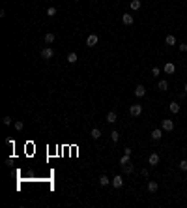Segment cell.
Returning a JSON list of instances; mask_svg holds the SVG:
<instances>
[{
  "label": "cell",
  "mask_w": 187,
  "mask_h": 208,
  "mask_svg": "<svg viewBox=\"0 0 187 208\" xmlns=\"http://www.w3.org/2000/svg\"><path fill=\"white\" fill-rule=\"evenodd\" d=\"M129 113H131V116H140V113H142V105H138V103L131 105V107H129Z\"/></svg>",
  "instance_id": "cell-1"
},
{
  "label": "cell",
  "mask_w": 187,
  "mask_h": 208,
  "mask_svg": "<svg viewBox=\"0 0 187 208\" xmlns=\"http://www.w3.org/2000/svg\"><path fill=\"white\" fill-rule=\"evenodd\" d=\"M53 56H54V51L51 49V47H43V49H41V58L49 60V58H53Z\"/></svg>",
  "instance_id": "cell-2"
},
{
  "label": "cell",
  "mask_w": 187,
  "mask_h": 208,
  "mask_svg": "<svg viewBox=\"0 0 187 208\" xmlns=\"http://www.w3.org/2000/svg\"><path fill=\"white\" fill-rule=\"evenodd\" d=\"M161 127H163L165 131H172L174 129V122H172V120H169V118H165V120L161 122Z\"/></svg>",
  "instance_id": "cell-3"
},
{
  "label": "cell",
  "mask_w": 187,
  "mask_h": 208,
  "mask_svg": "<svg viewBox=\"0 0 187 208\" xmlns=\"http://www.w3.org/2000/svg\"><path fill=\"white\" fill-rule=\"evenodd\" d=\"M97 40H99V38L95 36V34H90V36L86 38V45H88V47H95V45H97Z\"/></svg>",
  "instance_id": "cell-4"
},
{
  "label": "cell",
  "mask_w": 187,
  "mask_h": 208,
  "mask_svg": "<svg viewBox=\"0 0 187 208\" xmlns=\"http://www.w3.org/2000/svg\"><path fill=\"white\" fill-rule=\"evenodd\" d=\"M111 184H112V188H116V190H118V188H122V186H124V178H122V176H114L111 180Z\"/></svg>",
  "instance_id": "cell-5"
},
{
  "label": "cell",
  "mask_w": 187,
  "mask_h": 208,
  "mask_svg": "<svg viewBox=\"0 0 187 208\" xmlns=\"http://www.w3.org/2000/svg\"><path fill=\"white\" fill-rule=\"evenodd\" d=\"M135 96H137V98H142V96H146V88H144L142 85H137V88H135Z\"/></svg>",
  "instance_id": "cell-6"
},
{
  "label": "cell",
  "mask_w": 187,
  "mask_h": 208,
  "mask_svg": "<svg viewBox=\"0 0 187 208\" xmlns=\"http://www.w3.org/2000/svg\"><path fill=\"white\" fill-rule=\"evenodd\" d=\"M122 21H124V24L129 26V24H133V15H131V13H124V15H122Z\"/></svg>",
  "instance_id": "cell-7"
},
{
  "label": "cell",
  "mask_w": 187,
  "mask_h": 208,
  "mask_svg": "<svg viewBox=\"0 0 187 208\" xmlns=\"http://www.w3.org/2000/svg\"><path fill=\"white\" fill-rule=\"evenodd\" d=\"M174 71H176V66H174L172 62H167V64H165V73H169V75H172Z\"/></svg>",
  "instance_id": "cell-8"
},
{
  "label": "cell",
  "mask_w": 187,
  "mask_h": 208,
  "mask_svg": "<svg viewBox=\"0 0 187 208\" xmlns=\"http://www.w3.org/2000/svg\"><path fill=\"white\" fill-rule=\"evenodd\" d=\"M157 88H159L161 92H167V90H169V83H167L165 79H161V81H159V85H157Z\"/></svg>",
  "instance_id": "cell-9"
},
{
  "label": "cell",
  "mask_w": 187,
  "mask_h": 208,
  "mask_svg": "<svg viewBox=\"0 0 187 208\" xmlns=\"http://www.w3.org/2000/svg\"><path fill=\"white\" fill-rule=\"evenodd\" d=\"M148 163H150V165H157V163H159V154H151L150 158H148Z\"/></svg>",
  "instance_id": "cell-10"
},
{
  "label": "cell",
  "mask_w": 187,
  "mask_h": 208,
  "mask_svg": "<svg viewBox=\"0 0 187 208\" xmlns=\"http://www.w3.org/2000/svg\"><path fill=\"white\" fill-rule=\"evenodd\" d=\"M116 118H118V116H116V111H111V113L107 114V122H109V124H114Z\"/></svg>",
  "instance_id": "cell-11"
},
{
  "label": "cell",
  "mask_w": 187,
  "mask_h": 208,
  "mask_svg": "<svg viewBox=\"0 0 187 208\" xmlns=\"http://www.w3.org/2000/svg\"><path fill=\"white\" fill-rule=\"evenodd\" d=\"M161 137H163V131H161V129H153V131H151V139H153V141H159Z\"/></svg>",
  "instance_id": "cell-12"
},
{
  "label": "cell",
  "mask_w": 187,
  "mask_h": 208,
  "mask_svg": "<svg viewBox=\"0 0 187 208\" xmlns=\"http://www.w3.org/2000/svg\"><path fill=\"white\" fill-rule=\"evenodd\" d=\"M169 109H170V113H174V114H178V113H180V105L176 103V101H172V103L169 105Z\"/></svg>",
  "instance_id": "cell-13"
},
{
  "label": "cell",
  "mask_w": 187,
  "mask_h": 208,
  "mask_svg": "<svg viewBox=\"0 0 187 208\" xmlns=\"http://www.w3.org/2000/svg\"><path fill=\"white\" fill-rule=\"evenodd\" d=\"M157 188H159V186H157V182H148V191H150V193H155Z\"/></svg>",
  "instance_id": "cell-14"
},
{
  "label": "cell",
  "mask_w": 187,
  "mask_h": 208,
  "mask_svg": "<svg viewBox=\"0 0 187 208\" xmlns=\"http://www.w3.org/2000/svg\"><path fill=\"white\" fill-rule=\"evenodd\" d=\"M127 163H131V156L124 154V156L120 158V165H127Z\"/></svg>",
  "instance_id": "cell-15"
},
{
  "label": "cell",
  "mask_w": 187,
  "mask_h": 208,
  "mask_svg": "<svg viewBox=\"0 0 187 208\" xmlns=\"http://www.w3.org/2000/svg\"><path fill=\"white\" fill-rule=\"evenodd\" d=\"M77 58H79V56H77V53H69V54H67V62H69V64H75Z\"/></svg>",
  "instance_id": "cell-16"
},
{
  "label": "cell",
  "mask_w": 187,
  "mask_h": 208,
  "mask_svg": "<svg viewBox=\"0 0 187 208\" xmlns=\"http://www.w3.org/2000/svg\"><path fill=\"white\" fill-rule=\"evenodd\" d=\"M122 169H124L125 174H131V172L135 171V167H133V165H129V163H127V165H122Z\"/></svg>",
  "instance_id": "cell-17"
},
{
  "label": "cell",
  "mask_w": 187,
  "mask_h": 208,
  "mask_svg": "<svg viewBox=\"0 0 187 208\" xmlns=\"http://www.w3.org/2000/svg\"><path fill=\"white\" fill-rule=\"evenodd\" d=\"M90 135H92V139H99V137H101V131H99L97 127H94V129L90 131Z\"/></svg>",
  "instance_id": "cell-18"
},
{
  "label": "cell",
  "mask_w": 187,
  "mask_h": 208,
  "mask_svg": "<svg viewBox=\"0 0 187 208\" xmlns=\"http://www.w3.org/2000/svg\"><path fill=\"white\" fill-rule=\"evenodd\" d=\"M165 41H167V45H176V38H174V36H170V34L165 38Z\"/></svg>",
  "instance_id": "cell-19"
},
{
  "label": "cell",
  "mask_w": 187,
  "mask_h": 208,
  "mask_svg": "<svg viewBox=\"0 0 187 208\" xmlns=\"http://www.w3.org/2000/svg\"><path fill=\"white\" fill-rule=\"evenodd\" d=\"M131 9H140V0H131Z\"/></svg>",
  "instance_id": "cell-20"
},
{
  "label": "cell",
  "mask_w": 187,
  "mask_h": 208,
  "mask_svg": "<svg viewBox=\"0 0 187 208\" xmlns=\"http://www.w3.org/2000/svg\"><path fill=\"white\" fill-rule=\"evenodd\" d=\"M99 184H101V186H109V184H111V180H109L105 174H101V178H99Z\"/></svg>",
  "instance_id": "cell-21"
},
{
  "label": "cell",
  "mask_w": 187,
  "mask_h": 208,
  "mask_svg": "<svg viewBox=\"0 0 187 208\" xmlns=\"http://www.w3.org/2000/svg\"><path fill=\"white\" fill-rule=\"evenodd\" d=\"M54 40H56V36H54V34H47V36H45V43H53Z\"/></svg>",
  "instance_id": "cell-22"
},
{
  "label": "cell",
  "mask_w": 187,
  "mask_h": 208,
  "mask_svg": "<svg viewBox=\"0 0 187 208\" xmlns=\"http://www.w3.org/2000/svg\"><path fill=\"white\" fill-rule=\"evenodd\" d=\"M111 139H112V143H118V141H120V135H118V131H112V133H111Z\"/></svg>",
  "instance_id": "cell-23"
},
{
  "label": "cell",
  "mask_w": 187,
  "mask_h": 208,
  "mask_svg": "<svg viewBox=\"0 0 187 208\" xmlns=\"http://www.w3.org/2000/svg\"><path fill=\"white\" fill-rule=\"evenodd\" d=\"M47 15H49V17H54V15H56V8H53V6H51V8L47 9Z\"/></svg>",
  "instance_id": "cell-24"
},
{
  "label": "cell",
  "mask_w": 187,
  "mask_h": 208,
  "mask_svg": "<svg viewBox=\"0 0 187 208\" xmlns=\"http://www.w3.org/2000/svg\"><path fill=\"white\" fill-rule=\"evenodd\" d=\"M180 169H182V171H187V159H182V161H180Z\"/></svg>",
  "instance_id": "cell-25"
},
{
  "label": "cell",
  "mask_w": 187,
  "mask_h": 208,
  "mask_svg": "<svg viewBox=\"0 0 187 208\" xmlns=\"http://www.w3.org/2000/svg\"><path fill=\"white\" fill-rule=\"evenodd\" d=\"M22 126H24V124H22L21 120H17V122H15V129H19V131H21V129H22Z\"/></svg>",
  "instance_id": "cell-26"
},
{
  "label": "cell",
  "mask_w": 187,
  "mask_h": 208,
  "mask_svg": "<svg viewBox=\"0 0 187 208\" xmlns=\"http://www.w3.org/2000/svg\"><path fill=\"white\" fill-rule=\"evenodd\" d=\"M2 122H4L6 126H9V124H11V118H9V116H4V118H2Z\"/></svg>",
  "instance_id": "cell-27"
},
{
  "label": "cell",
  "mask_w": 187,
  "mask_h": 208,
  "mask_svg": "<svg viewBox=\"0 0 187 208\" xmlns=\"http://www.w3.org/2000/svg\"><path fill=\"white\" fill-rule=\"evenodd\" d=\"M159 68H153V69H151V75H153V77H157V75H159Z\"/></svg>",
  "instance_id": "cell-28"
},
{
  "label": "cell",
  "mask_w": 187,
  "mask_h": 208,
  "mask_svg": "<svg viewBox=\"0 0 187 208\" xmlns=\"http://www.w3.org/2000/svg\"><path fill=\"white\" fill-rule=\"evenodd\" d=\"M142 174H144V176H146V178H148V176H150V171H148V169H146V167H144V169H142Z\"/></svg>",
  "instance_id": "cell-29"
},
{
  "label": "cell",
  "mask_w": 187,
  "mask_h": 208,
  "mask_svg": "<svg viewBox=\"0 0 187 208\" xmlns=\"http://www.w3.org/2000/svg\"><path fill=\"white\" fill-rule=\"evenodd\" d=\"M180 51H187V43H182V45H180Z\"/></svg>",
  "instance_id": "cell-30"
},
{
  "label": "cell",
  "mask_w": 187,
  "mask_h": 208,
  "mask_svg": "<svg viewBox=\"0 0 187 208\" xmlns=\"http://www.w3.org/2000/svg\"><path fill=\"white\" fill-rule=\"evenodd\" d=\"M183 90H185V94H187V83H185V88H183Z\"/></svg>",
  "instance_id": "cell-31"
}]
</instances>
